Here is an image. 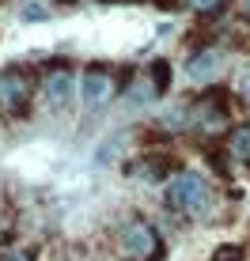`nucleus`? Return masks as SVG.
<instances>
[{
    "label": "nucleus",
    "instance_id": "obj_1",
    "mask_svg": "<svg viewBox=\"0 0 250 261\" xmlns=\"http://www.w3.org/2000/svg\"><path fill=\"white\" fill-rule=\"evenodd\" d=\"M167 204H171L174 212H182V216H190V220H197V216L209 212V204H212V190H209V182H205L201 174H193V170H174L171 178H167Z\"/></svg>",
    "mask_w": 250,
    "mask_h": 261
},
{
    "label": "nucleus",
    "instance_id": "obj_2",
    "mask_svg": "<svg viewBox=\"0 0 250 261\" xmlns=\"http://www.w3.org/2000/svg\"><path fill=\"white\" fill-rule=\"evenodd\" d=\"M114 91H118V80H114V72L106 68H87L84 80H80V98H84V110L87 114H99L103 106H110Z\"/></svg>",
    "mask_w": 250,
    "mask_h": 261
},
{
    "label": "nucleus",
    "instance_id": "obj_3",
    "mask_svg": "<svg viewBox=\"0 0 250 261\" xmlns=\"http://www.w3.org/2000/svg\"><path fill=\"white\" fill-rule=\"evenodd\" d=\"M121 254L129 261H156L159 257V235H156V227L144 223V220L129 223V227L121 231Z\"/></svg>",
    "mask_w": 250,
    "mask_h": 261
},
{
    "label": "nucleus",
    "instance_id": "obj_4",
    "mask_svg": "<svg viewBox=\"0 0 250 261\" xmlns=\"http://www.w3.org/2000/svg\"><path fill=\"white\" fill-rule=\"evenodd\" d=\"M72 98H76V76H72V68L57 65V68H49L46 76H42V102H46L49 110H65Z\"/></svg>",
    "mask_w": 250,
    "mask_h": 261
},
{
    "label": "nucleus",
    "instance_id": "obj_5",
    "mask_svg": "<svg viewBox=\"0 0 250 261\" xmlns=\"http://www.w3.org/2000/svg\"><path fill=\"white\" fill-rule=\"evenodd\" d=\"M27 102H31V76L23 68L0 72V106L8 114H27Z\"/></svg>",
    "mask_w": 250,
    "mask_h": 261
},
{
    "label": "nucleus",
    "instance_id": "obj_6",
    "mask_svg": "<svg viewBox=\"0 0 250 261\" xmlns=\"http://www.w3.org/2000/svg\"><path fill=\"white\" fill-rule=\"evenodd\" d=\"M216 68H220V53L216 49H201V53H193V57H190L186 76H190L193 84H209V80L216 76Z\"/></svg>",
    "mask_w": 250,
    "mask_h": 261
},
{
    "label": "nucleus",
    "instance_id": "obj_7",
    "mask_svg": "<svg viewBox=\"0 0 250 261\" xmlns=\"http://www.w3.org/2000/svg\"><path fill=\"white\" fill-rule=\"evenodd\" d=\"M228 148H231V155H235V159H243V163H250V125H239V129L231 133Z\"/></svg>",
    "mask_w": 250,
    "mask_h": 261
},
{
    "label": "nucleus",
    "instance_id": "obj_8",
    "mask_svg": "<svg viewBox=\"0 0 250 261\" xmlns=\"http://www.w3.org/2000/svg\"><path fill=\"white\" fill-rule=\"evenodd\" d=\"M212 261H243V246H216Z\"/></svg>",
    "mask_w": 250,
    "mask_h": 261
},
{
    "label": "nucleus",
    "instance_id": "obj_9",
    "mask_svg": "<svg viewBox=\"0 0 250 261\" xmlns=\"http://www.w3.org/2000/svg\"><path fill=\"white\" fill-rule=\"evenodd\" d=\"M0 261H34V254H31V250H8Z\"/></svg>",
    "mask_w": 250,
    "mask_h": 261
},
{
    "label": "nucleus",
    "instance_id": "obj_10",
    "mask_svg": "<svg viewBox=\"0 0 250 261\" xmlns=\"http://www.w3.org/2000/svg\"><path fill=\"white\" fill-rule=\"evenodd\" d=\"M190 4H193V8H197V12H212V8H216V4H220V0H190Z\"/></svg>",
    "mask_w": 250,
    "mask_h": 261
},
{
    "label": "nucleus",
    "instance_id": "obj_11",
    "mask_svg": "<svg viewBox=\"0 0 250 261\" xmlns=\"http://www.w3.org/2000/svg\"><path fill=\"white\" fill-rule=\"evenodd\" d=\"M239 95H243V98H246V102H250V72H246V76H243V84H239Z\"/></svg>",
    "mask_w": 250,
    "mask_h": 261
},
{
    "label": "nucleus",
    "instance_id": "obj_12",
    "mask_svg": "<svg viewBox=\"0 0 250 261\" xmlns=\"http://www.w3.org/2000/svg\"><path fill=\"white\" fill-rule=\"evenodd\" d=\"M156 4H159V8H174V0H156Z\"/></svg>",
    "mask_w": 250,
    "mask_h": 261
},
{
    "label": "nucleus",
    "instance_id": "obj_13",
    "mask_svg": "<svg viewBox=\"0 0 250 261\" xmlns=\"http://www.w3.org/2000/svg\"><path fill=\"white\" fill-rule=\"evenodd\" d=\"M0 239H4V223H0Z\"/></svg>",
    "mask_w": 250,
    "mask_h": 261
},
{
    "label": "nucleus",
    "instance_id": "obj_14",
    "mask_svg": "<svg viewBox=\"0 0 250 261\" xmlns=\"http://www.w3.org/2000/svg\"><path fill=\"white\" fill-rule=\"evenodd\" d=\"M246 12H250V0H246Z\"/></svg>",
    "mask_w": 250,
    "mask_h": 261
}]
</instances>
